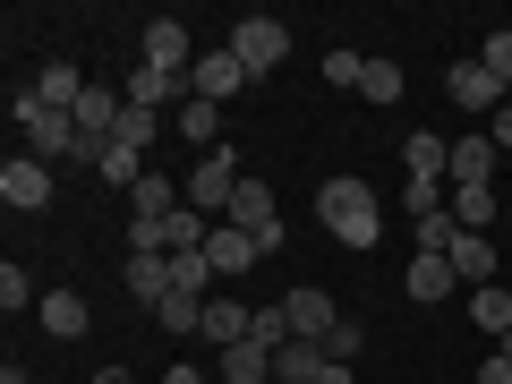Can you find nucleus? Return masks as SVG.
I'll use <instances>...</instances> for the list:
<instances>
[{"label":"nucleus","instance_id":"30","mask_svg":"<svg viewBox=\"0 0 512 384\" xmlns=\"http://www.w3.org/2000/svg\"><path fill=\"white\" fill-rule=\"evenodd\" d=\"M0 308L18 316V308H43V291L26 282V265H0Z\"/></svg>","mask_w":512,"mask_h":384},{"label":"nucleus","instance_id":"14","mask_svg":"<svg viewBox=\"0 0 512 384\" xmlns=\"http://www.w3.org/2000/svg\"><path fill=\"white\" fill-rule=\"evenodd\" d=\"M86 325H94V316H86V291H43V333H52V342H77Z\"/></svg>","mask_w":512,"mask_h":384},{"label":"nucleus","instance_id":"26","mask_svg":"<svg viewBox=\"0 0 512 384\" xmlns=\"http://www.w3.org/2000/svg\"><path fill=\"white\" fill-rule=\"evenodd\" d=\"M154 325H163V333H197V325H205V299H188V291H171L163 308H154Z\"/></svg>","mask_w":512,"mask_h":384},{"label":"nucleus","instance_id":"28","mask_svg":"<svg viewBox=\"0 0 512 384\" xmlns=\"http://www.w3.org/2000/svg\"><path fill=\"white\" fill-rule=\"evenodd\" d=\"M171 291H188V299L214 291V265H205V248H197V256H171Z\"/></svg>","mask_w":512,"mask_h":384},{"label":"nucleus","instance_id":"29","mask_svg":"<svg viewBox=\"0 0 512 384\" xmlns=\"http://www.w3.org/2000/svg\"><path fill=\"white\" fill-rule=\"evenodd\" d=\"M214 120H222V103H197V94L180 103V137L188 146H214Z\"/></svg>","mask_w":512,"mask_h":384},{"label":"nucleus","instance_id":"19","mask_svg":"<svg viewBox=\"0 0 512 384\" xmlns=\"http://www.w3.org/2000/svg\"><path fill=\"white\" fill-rule=\"evenodd\" d=\"M461 274H453V256H410V299H453Z\"/></svg>","mask_w":512,"mask_h":384},{"label":"nucleus","instance_id":"5","mask_svg":"<svg viewBox=\"0 0 512 384\" xmlns=\"http://www.w3.org/2000/svg\"><path fill=\"white\" fill-rule=\"evenodd\" d=\"M52 163H35V154H18V163H0V205H9V214H43V205H52Z\"/></svg>","mask_w":512,"mask_h":384},{"label":"nucleus","instance_id":"34","mask_svg":"<svg viewBox=\"0 0 512 384\" xmlns=\"http://www.w3.org/2000/svg\"><path fill=\"white\" fill-rule=\"evenodd\" d=\"M359 69H367L359 52H325V77H333V86H359Z\"/></svg>","mask_w":512,"mask_h":384},{"label":"nucleus","instance_id":"1","mask_svg":"<svg viewBox=\"0 0 512 384\" xmlns=\"http://www.w3.org/2000/svg\"><path fill=\"white\" fill-rule=\"evenodd\" d=\"M316 222H325L333 239H342V248H376V222H384V205H376V188L367 180H325L316 188Z\"/></svg>","mask_w":512,"mask_h":384},{"label":"nucleus","instance_id":"31","mask_svg":"<svg viewBox=\"0 0 512 384\" xmlns=\"http://www.w3.org/2000/svg\"><path fill=\"white\" fill-rule=\"evenodd\" d=\"M478 69H487L495 86H512V26H495V35H487V52H478Z\"/></svg>","mask_w":512,"mask_h":384},{"label":"nucleus","instance_id":"35","mask_svg":"<svg viewBox=\"0 0 512 384\" xmlns=\"http://www.w3.org/2000/svg\"><path fill=\"white\" fill-rule=\"evenodd\" d=\"M478 384H512V359H504V350H495V359L478 367Z\"/></svg>","mask_w":512,"mask_h":384},{"label":"nucleus","instance_id":"10","mask_svg":"<svg viewBox=\"0 0 512 384\" xmlns=\"http://www.w3.org/2000/svg\"><path fill=\"white\" fill-rule=\"evenodd\" d=\"M205 265H214V282L248 274V265H256V239H248V231H231V222H214V239H205Z\"/></svg>","mask_w":512,"mask_h":384},{"label":"nucleus","instance_id":"32","mask_svg":"<svg viewBox=\"0 0 512 384\" xmlns=\"http://www.w3.org/2000/svg\"><path fill=\"white\" fill-rule=\"evenodd\" d=\"M120 146H137V154H154V111H137V103L120 111Z\"/></svg>","mask_w":512,"mask_h":384},{"label":"nucleus","instance_id":"11","mask_svg":"<svg viewBox=\"0 0 512 384\" xmlns=\"http://www.w3.org/2000/svg\"><path fill=\"white\" fill-rule=\"evenodd\" d=\"M444 180H453V188H495V137H461Z\"/></svg>","mask_w":512,"mask_h":384},{"label":"nucleus","instance_id":"22","mask_svg":"<svg viewBox=\"0 0 512 384\" xmlns=\"http://www.w3.org/2000/svg\"><path fill=\"white\" fill-rule=\"evenodd\" d=\"M128 103H137V111H154V103H171V94H188V77H171V69H146V60H137V77H128Z\"/></svg>","mask_w":512,"mask_h":384},{"label":"nucleus","instance_id":"36","mask_svg":"<svg viewBox=\"0 0 512 384\" xmlns=\"http://www.w3.org/2000/svg\"><path fill=\"white\" fill-rule=\"evenodd\" d=\"M163 384H205V367H163Z\"/></svg>","mask_w":512,"mask_h":384},{"label":"nucleus","instance_id":"4","mask_svg":"<svg viewBox=\"0 0 512 384\" xmlns=\"http://www.w3.org/2000/svg\"><path fill=\"white\" fill-rule=\"evenodd\" d=\"M231 197H239V154L214 146L197 171H188V205H197V214H231Z\"/></svg>","mask_w":512,"mask_h":384},{"label":"nucleus","instance_id":"24","mask_svg":"<svg viewBox=\"0 0 512 384\" xmlns=\"http://www.w3.org/2000/svg\"><path fill=\"white\" fill-rule=\"evenodd\" d=\"M470 316H478V325L495 333V342H504V333H512V291H504V282H487V291H470Z\"/></svg>","mask_w":512,"mask_h":384},{"label":"nucleus","instance_id":"33","mask_svg":"<svg viewBox=\"0 0 512 384\" xmlns=\"http://www.w3.org/2000/svg\"><path fill=\"white\" fill-rule=\"evenodd\" d=\"M325 359H333V367H350V359H359V325H350V316L325 333Z\"/></svg>","mask_w":512,"mask_h":384},{"label":"nucleus","instance_id":"17","mask_svg":"<svg viewBox=\"0 0 512 384\" xmlns=\"http://www.w3.org/2000/svg\"><path fill=\"white\" fill-rule=\"evenodd\" d=\"M444 94H453V103H461V111H495V94H504V86H495V77H487V69H478V60H461V69H453V77H444Z\"/></svg>","mask_w":512,"mask_h":384},{"label":"nucleus","instance_id":"20","mask_svg":"<svg viewBox=\"0 0 512 384\" xmlns=\"http://www.w3.org/2000/svg\"><path fill=\"white\" fill-rule=\"evenodd\" d=\"M402 163H410V180H444V171H453V146H444L436 128H419V137L402 146Z\"/></svg>","mask_w":512,"mask_h":384},{"label":"nucleus","instance_id":"25","mask_svg":"<svg viewBox=\"0 0 512 384\" xmlns=\"http://www.w3.org/2000/svg\"><path fill=\"white\" fill-rule=\"evenodd\" d=\"M453 222L461 231H487L495 222V188H453Z\"/></svg>","mask_w":512,"mask_h":384},{"label":"nucleus","instance_id":"37","mask_svg":"<svg viewBox=\"0 0 512 384\" xmlns=\"http://www.w3.org/2000/svg\"><path fill=\"white\" fill-rule=\"evenodd\" d=\"M495 146H512V103H504V111H495Z\"/></svg>","mask_w":512,"mask_h":384},{"label":"nucleus","instance_id":"27","mask_svg":"<svg viewBox=\"0 0 512 384\" xmlns=\"http://www.w3.org/2000/svg\"><path fill=\"white\" fill-rule=\"evenodd\" d=\"M359 94H367V103H402V69H393V60H367V69H359Z\"/></svg>","mask_w":512,"mask_h":384},{"label":"nucleus","instance_id":"21","mask_svg":"<svg viewBox=\"0 0 512 384\" xmlns=\"http://www.w3.org/2000/svg\"><path fill=\"white\" fill-rule=\"evenodd\" d=\"M128 205H137V222H163V214H180V188H171V171H146V180L128 188Z\"/></svg>","mask_w":512,"mask_h":384},{"label":"nucleus","instance_id":"9","mask_svg":"<svg viewBox=\"0 0 512 384\" xmlns=\"http://www.w3.org/2000/svg\"><path fill=\"white\" fill-rule=\"evenodd\" d=\"M282 316H291L299 342H325V333L342 325V316H333V291H291V299H282Z\"/></svg>","mask_w":512,"mask_h":384},{"label":"nucleus","instance_id":"39","mask_svg":"<svg viewBox=\"0 0 512 384\" xmlns=\"http://www.w3.org/2000/svg\"><path fill=\"white\" fill-rule=\"evenodd\" d=\"M0 384H26V367H18V359H9V367H0Z\"/></svg>","mask_w":512,"mask_h":384},{"label":"nucleus","instance_id":"15","mask_svg":"<svg viewBox=\"0 0 512 384\" xmlns=\"http://www.w3.org/2000/svg\"><path fill=\"white\" fill-rule=\"evenodd\" d=\"M222 384H274V350L265 342H231L222 350Z\"/></svg>","mask_w":512,"mask_h":384},{"label":"nucleus","instance_id":"12","mask_svg":"<svg viewBox=\"0 0 512 384\" xmlns=\"http://www.w3.org/2000/svg\"><path fill=\"white\" fill-rule=\"evenodd\" d=\"M325 367H333L325 342H299V333L274 350V376H282V384H325Z\"/></svg>","mask_w":512,"mask_h":384},{"label":"nucleus","instance_id":"13","mask_svg":"<svg viewBox=\"0 0 512 384\" xmlns=\"http://www.w3.org/2000/svg\"><path fill=\"white\" fill-rule=\"evenodd\" d=\"M205 342H214V350H231V342H248V333H256V316L248 308H239V299H205Z\"/></svg>","mask_w":512,"mask_h":384},{"label":"nucleus","instance_id":"2","mask_svg":"<svg viewBox=\"0 0 512 384\" xmlns=\"http://www.w3.org/2000/svg\"><path fill=\"white\" fill-rule=\"evenodd\" d=\"M9 111H18L35 163H77V111H52V103H35V94H9Z\"/></svg>","mask_w":512,"mask_h":384},{"label":"nucleus","instance_id":"23","mask_svg":"<svg viewBox=\"0 0 512 384\" xmlns=\"http://www.w3.org/2000/svg\"><path fill=\"white\" fill-rule=\"evenodd\" d=\"M94 171H103L111 188H137V180H146L154 163H146V154H137V146H120V137H111V146H103V163H94Z\"/></svg>","mask_w":512,"mask_h":384},{"label":"nucleus","instance_id":"40","mask_svg":"<svg viewBox=\"0 0 512 384\" xmlns=\"http://www.w3.org/2000/svg\"><path fill=\"white\" fill-rule=\"evenodd\" d=\"M504 359H512V333H504Z\"/></svg>","mask_w":512,"mask_h":384},{"label":"nucleus","instance_id":"38","mask_svg":"<svg viewBox=\"0 0 512 384\" xmlns=\"http://www.w3.org/2000/svg\"><path fill=\"white\" fill-rule=\"evenodd\" d=\"M94 384H137V376H128V367H94Z\"/></svg>","mask_w":512,"mask_h":384},{"label":"nucleus","instance_id":"8","mask_svg":"<svg viewBox=\"0 0 512 384\" xmlns=\"http://www.w3.org/2000/svg\"><path fill=\"white\" fill-rule=\"evenodd\" d=\"M444 256H453L461 291H487V282H495V239H487V231H461V239H453Z\"/></svg>","mask_w":512,"mask_h":384},{"label":"nucleus","instance_id":"18","mask_svg":"<svg viewBox=\"0 0 512 384\" xmlns=\"http://www.w3.org/2000/svg\"><path fill=\"white\" fill-rule=\"evenodd\" d=\"M128 299L163 308V299H171V256H128Z\"/></svg>","mask_w":512,"mask_h":384},{"label":"nucleus","instance_id":"6","mask_svg":"<svg viewBox=\"0 0 512 384\" xmlns=\"http://www.w3.org/2000/svg\"><path fill=\"white\" fill-rule=\"evenodd\" d=\"M239 86H248V69H239V52H231V43L197 52V69H188V94H197V103H231Z\"/></svg>","mask_w":512,"mask_h":384},{"label":"nucleus","instance_id":"3","mask_svg":"<svg viewBox=\"0 0 512 384\" xmlns=\"http://www.w3.org/2000/svg\"><path fill=\"white\" fill-rule=\"evenodd\" d=\"M222 43L239 52V69H248V77H265V69H282V60H291V26H282V18H239Z\"/></svg>","mask_w":512,"mask_h":384},{"label":"nucleus","instance_id":"16","mask_svg":"<svg viewBox=\"0 0 512 384\" xmlns=\"http://www.w3.org/2000/svg\"><path fill=\"white\" fill-rule=\"evenodd\" d=\"M35 103H52V111H77V103H86V77H77V60H52V69L35 77Z\"/></svg>","mask_w":512,"mask_h":384},{"label":"nucleus","instance_id":"7","mask_svg":"<svg viewBox=\"0 0 512 384\" xmlns=\"http://www.w3.org/2000/svg\"><path fill=\"white\" fill-rule=\"evenodd\" d=\"M146 69H171V77L197 69V52H188V26H180V18H154V26H146Z\"/></svg>","mask_w":512,"mask_h":384}]
</instances>
